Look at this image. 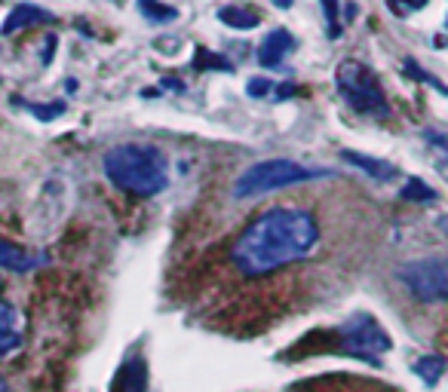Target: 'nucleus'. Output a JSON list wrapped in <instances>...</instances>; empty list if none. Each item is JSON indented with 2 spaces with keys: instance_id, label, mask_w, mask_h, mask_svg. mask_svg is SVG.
<instances>
[{
  "instance_id": "f257e3e1",
  "label": "nucleus",
  "mask_w": 448,
  "mask_h": 392,
  "mask_svg": "<svg viewBox=\"0 0 448 392\" xmlns=\"http://www.w3.org/2000/svg\"><path fill=\"white\" fill-rule=\"evenodd\" d=\"M317 245V218L304 209H295V205H277V209L261 212L255 221H249V227L233 242L230 257L243 276L258 279V276H270L282 267L310 257Z\"/></svg>"
},
{
  "instance_id": "f03ea898",
  "label": "nucleus",
  "mask_w": 448,
  "mask_h": 392,
  "mask_svg": "<svg viewBox=\"0 0 448 392\" xmlns=\"http://www.w3.org/2000/svg\"><path fill=\"white\" fill-rule=\"evenodd\" d=\"M101 166L120 190L136 196H157L169 184V163L154 144H117L105 153Z\"/></svg>"
},
{
  "instance_id": "7ed1b4c3",
  "label": "nucleus",
  "mask_w": 448,
  "mask_h": 392,
  "mask_svg": "<svg viewBox=\"0 0 448 392\" xmlns=\"http://www.w3.org/2000/svg\"><path fill=\"white\" fill-rule=\"evenodd\" d=\"M329 175H332L329 169H310L295 160H261L240 172V178L233 181V196L237 200H249V196H264L282 187H295V184H304V181L329 178Z\"/></svg>"
},
{
  "instance_id": "20e7f679",
  "label": "nucleus",
  "mask_w": 448,
  "mask_h": 392,
  "mask_svg": "<svg viewBox=\"0 0 448 392\" xmlns=\"http://www.w3.org/2000/svg\"><path fill=\"white\" fill-rule=\"evenodd\" d=\"M335 80H338L341 98L347 101V108H353L356 113H372V117H387V113H390L378 77L365 65H360V61H353V58L341 61Z\"/></svg>"
},
{
  "instance_id": "39448f33",
  "label": "nucleus",
  "mask_w": 448,
  "mask_h": 392,
  "mask_svg": "<svg viewBox=\"0 0 448 392\" xmlns=\"http://www.w3.org/2000/svg\"><path fill=\"white\" fill-rule=\"evenodd\" d=\"M341 346L344 353L353 359H362V362L381 365V356L390 349V334L381 328V322L369 313H353L347 322L338 328Z\"/></svg>"
},
{
  "instance_id": "423d86ee",
  "label": "nucleus",
  "mask_w": 448,
  "mask_h": 392,
  "mask_svg": "<svg viewBox=\"0 0 448 392\" xmlns=\"http://www.w3.org/2000/svg\"><path fill=\"white\" fill-rule=\"evenodd\" d=\"M399 282L424 304L448 301V261L445 257H421L399 267Z\"/></svg>"
},
{
  "instance_id": "0eeeda50",
  "label": "nucleus",
  "mask_w": 448,
  "mask_h": 392,
  "mask_svg": "<svg viewBox=\"0 0 448 392\" xmlns=\"http://www.w3.org/2000/svg\"><path fill=\"white\" fill-rule=\"evenodd\" d=\"M22 346H25V316L9 301H0V362L16 356Z\"/></svg>"
},
{
  "instance_id": "6e6552de",
  "label": "nucleus",
  "mask_w": 448,
  "mask_h": 392,
  "mask_svg": "<svg viewBox=\"0 0 448 392\" xmlns=\"http://www.w3.org/2000/svg\"><path fill=\"white\" fill-rule=\"evenodd\" d=\"M295 37L289 34L286 28H273L268 37H264V43L258 49V61L264 68H280L282 58H286L289 53H295Z\"/></svg>"
},
{
  "instance_id": "1a4fd4ad",
  "label": "nucleus",
  "mask_w": 448,
  "mask_h": 392,
  "mask_svg": "<svg viewBox=\"0 0 448 392\" xmlns=\"http://www.w3.org/2000/svg\"><path fill=\"white\" fill-rule=\"evenodd\" d=\"M44 22H53V16H49L46 9H40L34 4H19V6H13V13L6 16L4 28H0V34L9 37V34H16V31H22V28L44 25Z\"/></svg>"
},
{
  "instance_id": "9d476101",
  "label": "nucleus",
  "mask_w": 448,
  "mask_h": 392,
  "mask_svg": "<svg viewBox=\"0 0 448 392\" xmlns=\"http://www.w3.org/2000/svg\"><path fill=\"white\" fill-rule=\"evenodd\" d=\"M341 160L360 166L365 175H372L375 181H396L399 178V169L387 160H378V157H365V153H356V150H341Z\"/></svg>"
},
{
  "instance_id": "9b49d317",
  "label": "nucleus",
  "mask_w": 448,
  "mask_h": 392,
  "mask_svg": "<svg viewBox=\"0 0 448 392\" xmlns=\"http://www.w3.org/2000/svg\"><path fill=\"white\" fill-rule=\"evenodd\" d=\"M40 261L31 254V252H25V249H19L16 242H9L0 236V270H9V273H28V270H34Z\"/></svg>"
},
{
  "instance_id": "f8f14e48",
  "label": "nucleus",
  "mask_w": 448,
  "mask_h": 392,
  "mask_svg": "<svg viewBox=\"0 0 448 392\" xmlns=\"http://www.w3.org/2000/svg\"><path fill=\"white\" fill-rule=\"evenodd\" d=\"M218 22H224L233 31H252L258 25V16L252 9H243V6H221L218 9Z\"/></svg>"
},
{
  "instance_id": "ddd939ff",
  "label": "nucleus",
  "mask_w": 448,
  "mask_h": 392,
  "mask_svg": "<svg viewBox=\"0 0 448 392\" xmlns=\"http://www.w3.org/2000/svg\"><path fill=\"white\" fill-rule=\"evenodd\" d=\"M148 386V374L141 362H129L123 371H120V383L114 392H145Z\"/></svg>"
},
{
  "instance_id": "4468645a",
  "label": "nucleus",
  "mask_w": 448,
  "mask_h": 392,
  "mask_svg": "<svg viewBox=\"0 0 448 392\" xmlns=\"http://www.w3.org/2000/svg\"><path fill=\"white\" fill-rule=\"evenodd\" d=\"M138 13L154 25H166V22H175L178 19V9L169 4H160V0H138Z\"/></svg>"
},
{
  "instance_id": "2eb2a0df",
  "label": "nucleus",
  "mask_w": 448,
  "mask_h": 392,
  "mask_svg": "<svg viewBox=\"0 0 448 392\" xmlns=\"http://www.w3.org/2000/svg\"><path fill=\"white\" fill-rule=\"evenodd\" d=\"M414 374L421 377L427 386H436V383H439V377L445 374V359H439V356L417 359V362H414Z\"/></svg>"
},
{
  "instance_id": "dca6fc26",
  "label": "nucleus",
  "mask_w": 448,
  "mask_h": 392,
  "mask_svg": "<svg viewBox=\"0 0 448 392\" xmlns=\"http://www.w3.org/2000/svg\"><path fill=\"white\" fill-rule=\"evenodd\" d=\"M193 68L197 71H224V74H230L233 71V65L228 58L212 53V49H206V46H197V53H193Z\"/></svg>"
},
{
  "instance_id": "f3484780",
  "label": "nucleus",
  "mask_w": 448,
  "mask_h": 392,
  "mask_svg": "<svg viewBox=\"0 0 448 392\" xmlns=\"http://www.w3.org/2000/svg\"><path fill=\"white\" fill-rule=\"evenodd\" d=\"M402 200L409 202H436V190L430 184H424L421 178H409L402 184Z\"/></svg>"
},
{
  "instance_id": "a211bd4d",
  "label": "nucleus",
  "mask_w": 448,
  "mask_h": 392,
  "mask_svg": "<svg viewBox=\"0 0 448 392\" xmlns=\"http://www.w3.org/2000/svg\"><path fill=\"white\" fill-rule=\"evenodd\" d=\"M22 108H25L28 113H34L37 120L49 123V120H56V117H62V113H65V101H49V105H37V101H22Z\"/></svg>"
},
{
  "instance_id": "6ab92c4d",
  "label": "nucleus",
  "mask_w": 448,
  "mask_h": 392,
  "mask_svg": "<svg viewBox=\"0 0 448 392\" xmlns=\"http://www.w3.org/2000/svg\"><path fill=\"white\" fill-rule=\"evenodd\" d=\"M405 74H409L412 80H417V83L436 86V89H439V92H445V96H448V86L442 83V80H436V77L430 74V71H424V68H421V65H417V61H414V58H405Z\"/></svg>"
},
{
  "instance_id": "aec40b11",
  "label": "nucleus",
  "mask_w": 448,
  "mask_h": 392,
  "mask_svg": "<svg viewBox=\"0 0 448 392\" xmlns=\"http://www.w3.org/2000/svg\"><path fill=\"white\" fill-rule=\"evenodd\" d=\"M329 19V37H341V19H338V0H320Z\"/></svg>"
},
{
  "instance_id": "412c9836",
  "label": "nucleus",
  "mask_w": 448,
  "mask_h": 392,
  "mask_svg": "<svg viewBox=\"0 0 448 392\" xmlns=\"http://www.w3.org/2000/svg\"><path fill=\"white\" fill-rule=\"evenodd\" d=\"M246 92L252 98H264L268 92H273V83H270V80H264V77H252L246 83Z\"/></svg>"
},
{
  "instance_id": "4be33fe9",
  "label": "nucleus",
  "mask_w": 448,
  "mask_h": 392,
  "mask_svg": "<svg viewBox=\"0 0 448 392\" xmlns=\"http://www.w3.org/2000/svg\"><path fill=\"white\" fill-rule=\"evenodd\" d=\"M387 6H390L396 16H405V13H412V9L427 6V0H387Z\"/></svg>"
},
{
  "instance_id": "5701e85b",
  "label": "nucleus",
  "mask_w": 448,
  "mask_h": 392,
  "mask_svg": "<svg viewBox=\"0 0 448 392\" xmlns=\"http://www.w3.org/2000/svg\"><path fill=\"white\" fill-rule=\"evenodd\" d=\"M273 92H277L280 101H286V98H292L295 92H298V86H295V83H282V86H273Z\"/></svg>"
},
{
  "instance_id": "b1692460",
  "label": "nucleus",
  "mask_w": 448,
  "mask_h": 392,
  "mask_svg": "<svg viewBox=\"0 0 448 392\" xmlns=\"http://www.w3.org/2000/svg\"><path fill=\"white\" fill-rule=\"evenodd\" d=\"M424 138H430V141L436 144V148H445V150H448V138H442L439 132H424Z\"/></svg>"
},
{
  "instance_id": "393cba45",
  "label": "nucleus",
  "mask_w": 448,
  "mask_h": 392,
  "mask_svg": "<svg viewBox=\"0 0 448 392\" xmlns=\"http://www.w3.org/2000/svg\"><path fill=\"white\" fill-rule=\"evenodd\" d=\"M163 86H166V89H185V83L175 80V77H166V80H163Z\"/></svg>"
},
{
  "instance_id": "a878e982",
  "label": "nucleus",
  "mask_w": 448,
  "mask_h": 392,
  "mask_svg": "<svg viewBox=\"0 0 448 392\" xmlns=\"http://www.w3.org/2000/svg\"><path fill=\"white\" fill-rule=\"evenodd\" d=\"M436 227H439V230H442V233L448 236V215H442V218H439V221H436Z\"/></svg>"
},
{
  "instance_id": "bb28decb",
  "label": "nucleus",
  "mask_w": 448,
  "mask_h": 392,
  "mask_svg": "<svg viewBox=\"0 0 448 392\" xmlns=\"http://www.w3.org/2000/svg\"><path fill=\"white\" fill-rule=\"evenodd\" d=\"M273 4H277V6H280V9H289V6H292V4H295V0H273Z\"/></svg>"
},
{
  "instance_id": "cd10ccee",
  "label": "nucleus",
  "mask_w": 448,
  "mask_h": 392,
  "mask_svg": "<svg viewBox=\"0 0 448 392\" xmlns=\"http://www.w3.org/2000/svg\"><path fill=\"white\" fill-rule=\"evenodd\" d=\"M0 392H9V389H6V383H4V380H0Z\"/></svg>"
},
{
  "instance_id": "c85d7f7f",
  "label": "nucleus",
  "mask_w": 448,
  "mask_h": 392,
  "mask_svg": "<svg viewBox=\"0 0 448 392\" xmlns=\"http://www.w3.org/2000/svg\"><path fill=\"white\" fill-rule=\"evenodd\" d=\"M445 25H448V19H445Z\"/></svg>"
}]
</instances>
